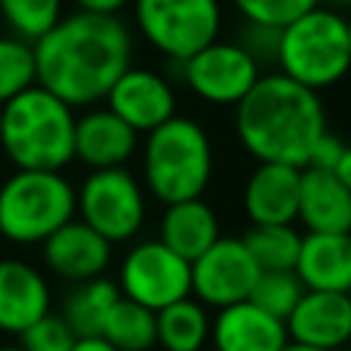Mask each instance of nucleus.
<instances>
[{"label":"nucleus","instance_id":"obj_39","mask_svg":"<svg viewBox=\"0 0 351 351\" xmlns=\"http://www.w3.org/2000/svg\"><path fill=\"white\" fill-rule=\"evenodd\" d=\"M346 30H348V47H351V16L346 19Z\"/></svg>","mask_w":351,"mask_h":351},{"label":"nucleus","instance_id":"obj_7","mask_svg":"<svg viewBox=\"0 0 351 351\" xmlns=\"http://www.w3.org/2000/svg\"><path fill=\"white\" fill-rule=\"evenodd\" d=\"M134 27L143 41L170 63L219 38V0H132Z\"/></svg>","mask_w":351,"mask_h":351},{"label":"nucleus","instance_id":"obj_18","mask_svg":"<svg viewBox=\"0 0 351 351\" xmlns=\"http://www.w3.org/2000/svg\"><path fill=\"white\" fill-rule=\"evenodd\" d=\"M285 343V321L269 315L250 299L219 307L211 315V346L217 351H280Z\"/></svg>","mask_w":351,"mask_h":351},{"label":"nucleus","instance_id":"obj_17","mask_svg":"<svg viewBox=\"0 0 351 351\" xmlns=\"http://www.w3.org/2000/svg\"><path fill=\"white\" fill-rule=\"evenodd\" d=\"M140 145V134L107 107H88L77 115L74 159L90 170L126 167Z\"/></svg>","mask_w":351,"mask_h":351},{"label":"nucleus","instance_id":"obj_19","mask_svg":"<svg viewBox=\"0 0 351 351\" xmlns=\"http://www.w3.org/2000/svg\"><path fill=\"white\" fill-rule=\"evenodd\" d=\"M296 219L307 233H351V189L332 170L302 167Z\"/></svg>","mask_w":351,"mask_h":351},{"label":"nucleus","instance_id":"obj_21","mask_svg":"<svg viewBox=\"0 0 351 351\" xmlns=\"http://www.w3.org/2000/svg\"><path fill=\"white\" fill-rule=\"evenodd\" d=\"M219 217L217 211L203 200H178L167 203L162 217H159V241L167 244L173 252L186 258L189 263L203 255L217 239H219Z\"/></svg>","mask_w":351,"mask_h":351},{"label":"nucleus","instance_id":"obj_32","mask_svg":"<svg viewBox=\"0 0 351 351\" xmlns=\"http://www.w3.org/2000/svg\"><path fill=\"white\" fill-rule=\"evenodd\" d=\"M343 140L337 137V134H332L329 129L313 143V148H310V154H307V162H304V167H315V170H335V165H337V159H340V154H343Z\"/></svg>","mask_w":351,"mask_h":351},{"label":"nucleus","instance_id":"obj_4","mask_svg":"<svg viewBox=\"0 0 351 351\" xmlns=\"http://www.w3.org/2000/svg\"><path fill=\"white\" fill-rule=\"evenodd\" d=\"M214 173V148L208 132L184 115L151 129L143 140V184L162 206L203 197Z\"/></svg>","mask_w":351,"mask_h":351},{"label":"nucleus","instance_id":"obj_11","mask_svg":"<svg viewBox=\"0 0 351 351\" xmlns=\"http://www.w3.org/2000/svg\"><path fill=\"white\" fill-rule=\"evenodd\" d=\"M192 296L208 310H219L250 299L261 274L241 236H219L192 263Z\"/></svg>","mask_w":351,"mask_h":351},{"label":"nucleus","instance_id":"obj_33","mask_svg":"<svg viewBox=\"0 0 351 351\" xmlns=\"http://www.w3.org/2000/svg\"><path fill=\"white\" fill-rule=\"evenodd\" d=\"M77 8L93 11V14H121L132 0H74Z\"/></svg>","mask_w":351,"mask_h":351},{"label":"nucleus","instance_id":"obj_2","mask_svg":"<svg viewBox=\"0 0 351 351\" xmlns=\"http://www.w3.org/2000/svg\"><path fill=\"white\" fill-rule=\"evenodd\" d=\"M233 129L252 159L304 167L313 143L326 132V112L315 90L271 71L236 104Z\"/></svg>","mask_w":351,"mask_h":351},{"label":"nucleus","instance_id":"obj_22","mask_svg":"<svg viewBox=\"0 0 351 351\" xmlns=\"http://www.w3.org/2000/svg\"><path fill=\"white\" fill-rule=\"evenodd\" d=\"M211 343V310L195 296H184L156 310V348L206 351Z\"/></svg>","mask_w":351,"mask_h":351},{"label":"nucleus","instance_id":"obj_42","mask_svg":"<svg viewBox=\"0 0 351 351\" xmlns=\"http://www.w3.org/2000/svg\"><path fill=\"white\" fill-rule=\"evenodd\" d=\"M348 351H351V340H348Z\"/></svg>","mask_w":351,"mask_h":351},{"label":"nucleus","instance_id":"obj_3","mask_svg":"<svg viewBox=\"0 0 351 351\" xmlns=\"http://www.w3.org/2000/svg\"><path fill=\"white\" fill-rule=\"evenodd\" d=\"M77 112L41 85L3 104L0 151L16 170H63L74 162Z\"/></svg>","mask_w":351,"mask_h":351},{"label":"nucleus","instance_id":"obj_15","mask_svg":"<svg viewBox=\"0 0 351 351\" xmlns=\"http://www.w3.org/2000/svg\"><path fill=\"white\" fill-rule=\"evenodd\" d=\"M288 340L324 351L348 348L351 299L343 291H304L293 313L285 318Z\"/></svg>","mask_w":351,"mask_h":351},{"label":"nucleus","instance_id":"obj_34","mask_svg":"<svg viewBox=\"0 0 351 351\" xmlns=\"http://www.w3.org/2000/svg\"><path fill=\"white\" fill-rule=\"evenodd\" d=\"M332 173L340 178V184H343L346 189H351V145H348V143L343 145V154H340V159H337V165H335Z\"/></svg>","mask_w":351,"mask_h":351},{"label":"nucleus","instance_id":"obj_26","mask_svg":"<svg viewBox=\"0 0 351 351\" xmlns=\"http://www.w3.org/2000/svg\"><path fill=\"white\" fill-rule=\"evenodd\" d=\"M63 16V0H0V19L11 36L36 44Z\"/></svg>","mask_w":351,"mask_h":351},{"label":"nucleus","instance_id":"obj_8","mask_svg":"<svg viewBox=\"0 0 351 351\" xmlns=\"http://www.w3.org/2000/svg\"><path fill=\"white\" fill-rule=\"evenodd\" d=\"M145 211V186L126 167L90 170L77 189V217L112 247L137 239Z\"/></svg>","mask_w":351,"mask_h":351},{"label":"nucleus","instance_id":"obj_10","mask_svg":"<svg viewBox=\"0 0 351 351\" xmlns=\"http://www.w3.org/2000/svg\"><path fill=\"white\" fill-rule=\"evenodd\" d=\"M118 288L126 299L162 310L184 296H192V269L189 261L173 252L159 239L134 241L118 263Z\"/></svg>","mask_w":351,"mask_h":351},{"label":"nucleus","instance_id":"obj_44","mask_svg":"<svg viewBox=\"0 0 351 351\" xmlns=\"http://www.w3.org/2000/svg\"><path fill=\"white\" fill-rule=\"evenodd\" d=\"M159 351H162V348H159Z\"/></svg>","mask_w":351,"mask_h":351},{"label":"nucleus","instance_id":"obj_35","mask_svg":"<svg viewBox=\"0 0 351 351\" xmlns=\"http://www.w3.org/2000/svg\"><path fill=\"white\" fill-rule=\"evenodd\" d=\"M71 351H118L115 346H110L104 337H80L77 343H74V348Z\"/></svg>","mask_w":351,"mask_h":351},{"label":"nucleus","instance_id":"obj_43","mask_svg":"<svg viewBox=\"0 0 351 351\" xmlns=\"http://www.w3.org/2000/svg\"><path fill=\"white\" fill-rule=\"evenodd\" d=\"M211 351H217V348H211Z\"/></svg>","mask_w":351,"mask_h":351},{"label":"nucleus","instance_id":"obj_23","mask_svg":"<svg viewBox=\"0 0 351 351\" xmlns=\"http://www.w3.org/2000/svg\"><path fill=\"white\" fill-rule=\"evenodd\" d=\"M121 299V288L107 274L74 282L60 299V315L69 321V326L77 332V337H96L101 332V324L110 313V307Z\"/></svg>","mask_w":351,"mask_h":351},{"label":"nucleus","instance_id":"obj_36","mask_svg":"<svg viewBox=\"0 0 351 351\" xmlns=\"http://www.w3.org/2000/svg\"><path fill=\"white\" fill-rule=\"evenodd\" d=\"M280 351H324V348H315V346H304V343H296V340H288Z\"/></svg>","mask_w":351,"mask_h":351},{"label":"nucleus","instance_id":"obj_1","mask_svg":"<svg viewBox=\"0 0 351 351\" xmlns=\"http://www.w3.org/2000/svg\"><path fill=\"white\" fill-rule=\"evenodd\" d=\"M36 85L47 88L74 110L104 101L112 82L132 66L134 38L118 14L77 8L36 44Z\"/></svg>","mask_w":351,"mask_h":351},{"label":"nucleus","instance_id":"obj_14","mask_svg":"<svg viewBox=\"0 0 351 351\" xmlns=\"http://www.w3.org/2000/svg\"><path fill=\"white\" fill-rule=\"evenodd\" d=\"M52 282L25 258H0V335L19 337L52 310Z\"/></svg>","mask_w":351,"mask_h":351},{"label":"nucleus","instance_id":"obj_20","mask_svg":"<svg viewBox=\"0 0 351 351\" xmlns=\"http://www.w3.org/2000/svg\"><path fill=\"white\" fill-rule=\"evenodd\" d=\"M293 271L307 291H343L351 285V233H302Z\"/></svg>","mask_w":351,"mask_h":351},{"label":"nucleus","instance_id":"obj_29","mask_svg":"<svg viewBox=\"0 0 351 351\" xmlns=\"http://www.w3.org/2000/svg\"><path fill=\"white\" fill-rule=\"evenodd\" d=\"M77 340H80L77 332L58 310H49L16 337V343L25 351H71Z\"/></svg>","mask_w":351,"mask_h":351},{"label":"nucleus","instance_id":"obj_41","mask_svg":"<svg viewBox=\"0 0 351 351\" xmlns=\"http://www.w3.org/2000/svg\"><path fill=\"white\" fill-rule=\"evenodd\" d=\"M0 123H3V104H0Z\"/></svg>","mask_w":351,"mask_h":351},{"label":"nucleus","instance_id":"obj_16","mask_svg":"<svg viewBox=\"0 0 351 351\" xmlns=\"http://www.w3.org/2000/svg\"><path fill=\"white\" fill-rule=\"evenodd\" d=\"M302 167L258 162L241 189V208L250 225H291L299 211Z\"/></svg>","mask_w":351,"mask_h":351},{"label":"nucleus","instance_id":"obj_12","mask_svg":"<svg viewBox=\"0 0 351 351\" xmlns=\"http://www.w3.org/2000/svg\"><path fill=\"white\" fill-rule=\"evenodd\" d=\"M176 88L154 69L129 66L107 90L104 107L126 121L137 134H148L176 115Z\"/></svg>","mask_w":351,"mask_h":351},{"label":"nucleus","instance_id":"obj_38","mask_svg":"<svg viewBox=\"0 0 351 351\" xmlns=\"http://www.w3.org/2000/svg\"><path fill=\"white\" fill-rule=\"evenodd\" d=\"M0 351H25V348H22L19 343H3V346H0Z\"/></svg>","mask_w":351,"mask_h":351},{"label":"nucleus","instance_id":"obj_30","mask_svg":"<svg viewBox=\"0 0 351 351\" xmlns=\"http://www.w3.org/2000/svg\"><path fill=\"white\" fill-rule=\"evenodd\" d=\"M244 22H258L269 27H285L304 11L321 5V0H233Z\"/></svg>","mask_w":351,"mask_h":351},{"label":"nucleus","instance_id":"obj_13","mask_svg":"<svg viewBox=\"0 0 351 351\" xmlns=\"http://www.w3.org/2000/svg\"><path fill=\"white\" fill-rule=\"evenodd\" d=\"M41 261L47 274L74 285L107 274L112 263V244L80 217H74L41 244Z\"/></svg>","mask_w":351,"mask_h":351},{"label":"nucleus","instance_id":"obj_9","mask_svg":"<svg viewBox=\"0 0 351 351\" xmlns=\"http://www.w3.org/2000/svg\"><path fill=\"white\" fill-rule=\"evenodd\" d=\"M173 66L178 69V80L200 101L217 107H236L263 74V66L236 38H214Z\"/></svg>","mask_w":351,"mask_h":351},{"label":"nucleus","instance_id":"obj_31","mask_svg":"<svg viewBox=\"0 0 351 351\" xmlns=\"http://www.w3.org/2000/svg\"><path fill=\"white\" fill-rule=\"evenodd\" d=\"M236 41L261 63V66H271L277 60V47H280V27H269V25H258V22H244Z\"/></svg>","mask_w":351,"mask_h":351},{"label":"nucleus","instance_id":"obj_5","mask_svg":"<svg viewBox=\"0 0 351 351\" xmlns=\"http://www.w3.org/2000/svg\"><path fill=\"white\" fill-rule=\"evenodd\" d=\"M277 71L321 93L351 71L346 16L332 5H315L280 27Z\"/></svg>","mask_w":351,"mask_h":351},{"label":"nucleus","instance_id":"obj_37","mask_svg":"<svg viewBox=\"0 0 351 351\" xmlns=\"http://www.w3.org/2000/svg\"><path fill=\"white\" fill-rule=\"evenodd\" d=\"M321 3H326V5H332V8H351V0H321Z\"/></svg>","mask_w":351,"mask_h":351},{"label":"nucleus","instance_id":"obj_24","mask_svg":"<svg viewBox=\"0 0 351 351\" xmlns=\"http://www.w3.org/2000/svg\"><path fill=\"white\" fill-rule=\"evenodd\" d=\"M99 337H104L118 351H154L156 348V313L121 293V299L110 307Z\"/></svg>","mask_w":351,"mask_h":351},{"label":"nucleus","instance_id":"obj_27","mask_svg":"<svg viewBox=\"0 0 351 351\" xmlns=\"http://www.w3.org/2000/svg\"><path fill=\"white\" fill-rule=\"evenodd\" d=\"M36 85V52L30 41L0 36V104Z\"/></svg>","mask_w":351,"mask_h":351},{"label":"nucleus","instance_id":"obj_6","mask_svg":"<svg viewBox=\"0 0 351 351\" xmlns=\"http://www.w3.org/2000/svg\"><path fill=\"white\" fill-rule=\"evenodd\" d=\"M77 217V189L63 170H14L0 184V236L19 247L44 244Z\"/></svg>","mask_w":351,"mask_h":351},{"label":"nucleus","instance_id":"obj_28","mask_svg":"<svg viewBox=\"0 0 351 351\" xmlns=\"http://www.w3.org/2000/svg\"><path fill=\"white\" fill-rule=\"evenodd\" d=\"M304 282L299 280V274L293 269H282V271H261L255 285H252V293H250V302L258 304L261 310H266L269 315L285 321L296 302L302 299L304 293Z\"/></svg>","mask_w":351,"mask_h":351},{"label":"nucleus","instance_id":"obj_25","mask_svg":"<svg viewBox=\"0 0 351 351\" xmlns=\"http://www.w3.org/2000/svg\"><path fill=\"white\" fill-rule=\"evenodd\" d=\"M252 261L261 271H282L293 269L302 247V233L296 225H250L241 236Z\"/></svg>","mask_w":351,"mask_h":351},{"label":"nucleus","instance_id":"obj_40","mask_svg":"<svg viewBox=\"0 0 351 351\" xmlns=\"http://www.w3.org/2000/svg\"><path fill=\"white\" fill-rule=\"evenodd\" d=\"M346 296H348V299H351V285H348V288H346Z\"/></svg>","mask_w":351,"mask_h":351}]
</instances>
